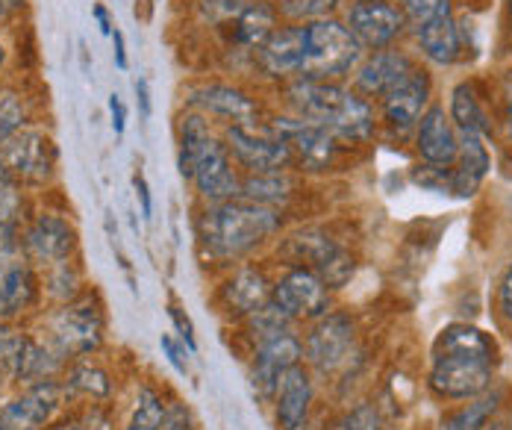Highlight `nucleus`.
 I'll return each mask as SVG.
<instances>
[{
  "mask_svg": "<svg viewBox=\"0 0 512 430\" xmlns=\"http://www.w3.org/2000/svg\"><path fill=\"white\" fill-rule=\"evenodd\" d=\"M259 65L271 77H301L304 68V24L277 27L271 39L256 51Z\"/></svg>",
  "mask_w": 512,
  "mask_h": 430,
  "instance_id": "4be33fe9",
  "label": "nucleus"
},
{
  "mask_svg": "<svg viewBox=\"0 0 512 430\" xmlns=\"http://www.w3.org/2000/svg\"><path fill=\"white\" fill-rule=\"evenodd\" d=\"M498 407H501V392L498 389H489L480 398L462 401L457 410H451L448 416H442L439 430H486V425L495 419Z\"/></svg>",
  "mask_w": 512,
  "mask_h": 430,
  "instance_id": "c756f323",
  "label": "nucleus"
},
{
  "mask_svg": "<svg viewBox=\"0 0 512 430\" xmlns=\"http://www.w3.org/2000/svg\"><path fill=\"white\" fill-rule=\"evenodd\" d=\"M318 380L307 369V363L295 366L277 386L271 401V416L277 430H312V410L318 398Z\"/></svg>",
  "mask_w": 512,
  "mask_h": 430,
  "instance_id": "a211bd4d",
  "label": "nucleus"
},
{
  "mask_svg": "<svg viewBox=\"0 0 512 430\" xmlns=\"http://www.w3.org/2000/svg\"><path fill=\"white\" fill-rule=\"evenodd\" d=\"M21 254L36 266L48 269L56 263L74 260L77 254V230L59 213H39L21 230Z\"/></svg>",
  "mask_w": 512,
  "mask_h": 430,
  "instance_id": "4468645a",
  "label": "nucleus"
},
{
  "mask_svg": "<svg viewBox=\"0 0 512 430\" xmlns=\"http://www.w3.org/2000/svg\"><path fill=\"white\" fill-rule=\"evenodd\" d=\"M330 430H383V419L374 404H357L339 413L330 425Z\"/></svg>",
  "mask_w": 512,
  "mask_h": 430,
  "instance_id": "c9c22d12",
  "label": "nucleus"
},
{
  "mask_svg": "<svg viewBox=\"0 0 512 430\" xmlns=\"http://www.w3.org/2000/svg\"><path fill=\"white\" fill-rule=\"evenodd\" d=\"M498 310L512 324V266L504 271V277L498 283Z\"/></svg>",
  "mask_w": 512,
  "mask_h": 430,
  "instance_id": "c03bdc74",
  "label": "nucleus"
},
{
  "mask_svg": "<svg viewBox=\"0 0 512 430\" xmlns=\"http://www.w3.org/2000/svg\"><path fill=\"white\" fill-rule=\"evenodd\" d=\"M230 157L239 162L242 168H248V174H265V171H289L295 160L292 151L277 139V136H262L254 127H239L230 124L227 127V139H224Z\"/></svg>",
  "mask_w": 512,
  "mask_h": 430,
  "instance_id": "6ab92c4d",
  "label": "nucleus"
},
{
  "mask_svg": "<svg viewBox=\"0 0 512 430\" xmlns=\"http://www.w3.org/2000/svg\"><path fill=\"white\" fill-rule=\"evenodd\" d=\"M271 289H274V274L262 263L248 260L221 274V280L212 289V304L227 322L239 324L271 301Z\"/></svg>",
  "mask_w": 512,
  "mask_h": 430,
  "instance_id": "1a4fd4ad",
  "label": "nucleus"
},
{
  "mask_svg": "<svg viewBox=\"0 0 512 430\" xmlns=\"http://www.w3.org/2000/svg\"><path fill=\"white\" fill-rule=\"evenodd\" d=\"M159 348H162V354H165V360L171 363V369L177 372V375H189V348L177 339V336H171V333H162L159 336Z\"/></svg>",
  "mask_w": 512,
  "mask_h": 430,
  "instance_id": "79ce46f5",
  "label": "nucleus"
},
{
  "mask_svg": "<svg viewBox=\"0 0 512 430\" xmlns=\"http://www.w3.org/2000/svg\"><path fill=\"white\" fill-rule=\"evenodd\" d=\"M504 127L512 139V71H507V77H504Z\"/></svg>",
  "mask_w": 512,
  "mask_h": 430,
  "instance_id": "de8ad7c7",
  "label": "nucleus"
},
{
  "mask_svg": "<svg viewBox=\"0 0 512 430\" xmlns=\"http://www.w3.org/2000/svg\"><path fill=\"white\" fill-rule=\"evenodd\" d=\"M259 0H204V15L212 24H227L236 21L242 12H248Z\"/></svg>",
  "mask_w": 512,
  "mask_h": 430,
  "instance_id": "ea45409f",
  "label": "nucleus"
},
{
  "mask_svg": "<svg viewBox=\"0 0 512 430\" xmlns=\"http://www.w3.org/2000/svg\"><path fill=\"white\" fill-rule=\"evenodd\" d=\"M3 59H6V51H3V45H0V65H3Z\"/></svg>",
  "mask_w": 512,
  "mask_h": 430,
  "instance_id": "864d4df0",
  "label": "nucleus"
},
{
  "mask_svg": "<svg viewBox=\"0 0 512 430\" xmlns=\"http://www.w3.org/2000/svg\"><path fill=\"white\" fill-rule=\"evenodd\" d=\"M333 6H336V0H286L283 12L289 18H295L298 24H307V21L327 18V12H333Z\"/></svg>",
  "mask_w": 512,
  "mask_h": 430,
  "instance_id": "4c0bfd02",
  "label": "nucleus"
},
{
  "mask_svg": "<svg viewBox=\"0 0 512 430\" xmlns=\"http://www.w3.org/2000/svg\"><path fill=\"white\" fill-rule=\"evenodd\" d=\"M354 39L368 51H386L407 27L404 9L392 0H357L345 24Z\"/></svg>",
  "mask_w": 512,
  "mask_h": 430,
  "instance_id": "f3484780",
  "label": "nucleus"
},
{
  "mask_svg": "<svg viewBox=\"0 0 512 430\" xmlns=\"http://www.w3.org/2000/svg\"><path fill=\"white\" fill-rule=\"evenodd\" d=\"M415 145H418V157L427 165L451 168L460 154V136H457L451 115H445L442 107H427L418 121Z\"/></svg>",
  "mask_w": 512,
  "mask_h": 430,
  "instance_id": "412c9836",
  "label": "nucleus"
},
{
  "mask_svg": "<svg viewBox=\"0 0 512 430\" xmlns=\"http://www.w3.org/2000/svg\"><path fill=\"white\" fill-rule=\"evenodd\" d=\"M415 39H418L424 56L436 65H451L460 56V27H457L454 15H445V18L415 30Z\"/></svg>",
  "mask_w": 512,
  "mask_h": 430,
  "instance_id": "bb28decb",
  "label": "nucleus"
},
{
  "mask_svg": "<svg viewBox=\"0 0 512 430\" xmlns=\"http://www.w3.org/2000/svg\"><path fill=\"white\" fill-rule=\"evenodd\" d=\"M42 301V274L21 254H0V322L15 319L36 310Z\"/></svg>",
  "mask_w": 512,
  "mask_h": 430,
  "instance_id": "2eb2a0df",
  "label": "nucleus"
},
{
  "mask_svg": "<svg viewBox=\"0 0 512 430\" xmlns=\"http://www.w3.org/2000/svg\"><path fill=\"white\" fill-rule=\"evenodd\" d=\"M280 230H283L280 210L259 207L242 198L206 204L195 221V236L204 266L221 271L254 260L256 251L274 242Z\"/></svg>",
  "mask_w": 512,
  "mask_h": 430,
  "instance_id": "f257e3e1",
  "label": "nucleus"
},
{
  "mask_svg": "<svg viewBox=\"0 0 512 430\" xmlns=\"http://www.w3.org/2000/svg\"><path fill=\"white\" fill-rule=\"evenodd\" d=\"M42 295L51 301L53 307H62V304H71L83 295V271L74 260H65V263H56L42 269Z\"/></svg>",
  "mask_w": 512,
  "mask_h": 430,
  "instance_id": "7c9ffc66",
  "label": "nucleus"
},
{
  "mask_svg": "<svg viewBox=\"0 0 512 430\" xmlns=\"http://www.w3.org/2000/svg\"><path fill=\"white\" fill-rule=\"evenodd\" d=\"M21 3H24V0H0V18H6L9 12L21 9Z\"/></svg>",
  "mask_w": 512,
  "mask_h": 430,
  "instance_id": "603ef678",
  "label": "nucleus"
},
{
  "mask_svg": "<svg viewBox=\"0 0 512 430\" xmlns=\"http://www.w3.org/2000/svg\"><path fill=\"white\" fill-rule=\"evenodd\" d=\"M304 363L315 380H333L351 369L359 357V327L351 313L330 310L327 316L304 324Z\"/></svg>",
  "mask_w": 512,
  "mask_h": 430,
  "instance_id": "423d86ee",
  "label": "nucleus"
},
{
  "mask_svg": "<svg viewBox=\"0 0 512 430\" xmlns=\"http://www.w3.org/2000/svg\"><path fill=\"white\" fill-rule=\"evenodd\" d=\"M304 363V342H301V330L292 333H280L268 342H259L248 351V380H251V392L259 404L271 407L280 380L286 372H292L295 366Z\"/></svg>",
  "mask_w": 512,
  "mask_h": 430,
  "instance_id": "9b49d317",
  "label": "nucleus"
},
{
  "mask_svg": "<svg viewBox=\"0 0 512 430\" xmlns=\"http://www.w3.org/2000/svg\"><path fill=\"white\" fill-rule=\"evenodd\" d=\"M236 327H239V336L245 339L248 351H251L254 345H259V342H268V339L280 336V333L301 330V327L292 322L274 301H268L265 307H259L256 313H251L248 319H242Z\"/></svg>",
  "mask_w": 512,
  "mask_h": 430,
  "instance_id": "c85d7f7f",
  "label": "nucleus"
},
{
  "mask_svg": "<svg viewBox=\"0 0 512 430\" xmlns=\"http://www.w3.org/2000/svg\"><path fill=\"white\" fill-rule=\"evenodd\" d=\"M106 333L101 298L95 292H83L77 301L53 307L45 319V339L71 363L98 354Z\"/></svg>",
  "mask_w": 512,
  "mask_h": 430,
  "instance_id": "0eeeda50",
  "label": "nucleus"
},
{
  "mask_svg": "<svg viewBox=\"0 0 512 430\" xmlns=\"http://www.w3.org/2000/svg\"><path fill=\"white\" fill-rule=\"evenodd\" d=\"M168 319H171V324H174V333H177V339L195 354L198 351V339H195V324H192V319L186 316V310L177 304V301H171L168 304Z\"/></svg>",
  "mask_w": 512,
  "mask_h": 430,
  "instance_id": "37998d69",
  "label": "nucleus"
},
{
  "mask_svg": "<svg viewBox=\"0 0 512 430\" xmlns=\"http://www.w3.org/2000/svg\"><path fill=\"white\" fill-rule=\"evenodd\" d=\"M95 18H98V24H101L103 33H109V36H112V24H109V15H106V9H103V6H95Z\"/></svg>",
  "mask_w": 512,
  "mask_h": 430,
  "instance_id": "3c124183",
  "label": "nucleus"
},
{
  "mask_svg": "<svg viewBox=\"0 0 512 430\" xmlns=\"http://www.w3.org/2000/svg\"><path fill=\"white\" fill-rule=\"evenodd\" d=\"M295 115L333 133L339 142H365L374 133V112L357 92L321 80H295L286 89Z\"/></svg>",
  "mask_w": 512,
  "mask_h": 430,
  "instance_id": "20e7f679",
  "label": "nucleus"
},
{
  "mask_svg": "<svg viewBox=\"0 0 512 430\" xmlns=\"http://www.w3.org/2000/svg\"><path fill=\"white\" fill-rule=\"evenodd\" d=\"M277 30V12H274V6H268V3H254L248 12H242L236 21H233V33H236V42L239 45H245V48H262L268 39H271V33Z\"/></svg>",
  "mask_w": 512,
  "mask_h": 430,
  "instance_id": "2f4dec72",
  "label": "nucleus"
},
{
  "mask_svg": "<svg viewBox=\"0 0 512 430\" xmlns=\"http://www.w3.org/2000/svg\"><path fill=\"white\" fill-rule=\"evenodd\" d=\"M333 295L336 292L315 271L304 269V266L280 269V274L274 277V289H271V301L298 327L336 310Z\"/></svg>",
  "mask_w": 512,
  "mask_h": 430,
  "instance_id": "9d476101",
  "label": "nucleus"
},
{
  "mask_svg": "<svg viewBox=\"0 0 512 430\" xmlns=\"http://www.w3.org/2000/svg\"><path fill=\"white\" fill-rule=\"evenodd\" d=\"M321 430H330V428H321Z\"/></svg>",
  "mask_w": 512,
  "mask_h": 430,
  "instance_id": "5fc2aeb1",
  "label": "nucleus"
},
{
  "mask_svg": "<svg viewBox=\"0 0 512 430\" xmlns=\"http://www.w3.org/2000/svg\"><path fill=\"white\" fill-rule=\"evenodd\" d=\"M457 136H460V154H457V162L451 165V171H454V195L457 198H471L480 189V183L486 180L492 160H489V151H486L480 133H460L457 130Z\"/></svg>",
  "mask_w": 512,
  "mask_h": 430,
  "instance_id": "393cba45",
  "label": "nucleus"
},
{
  "mask_svg": "<svg viewBox=\"0 0 512 430\" xmlns=\"http://www.w3.org/2000/svg\"><path fill=\"white\" fill-rule=\"evenodd\" d=\"M383 118L392 130L398 133H410L412 127H418L421 115L427 112L430 101V80L424 71H412L407 80H401L395 89H389L383 98Z\"/></svg>",
  "mask_w": 512,
  "mask_h": 430,
  "instance_id": "aec40b11",
  "label": "nucleus"
},
{
  "mask_svg": "<svg viewBox=\"0 0 512 430\" xmlns=\"http://www.w3.org/2000/svg\"><path fill=\"white\" fill-rule=\"evenodd\" d=\"M112 45H115V65L124 71L127 68V51H124V33L121 30H112Z\"/></svg>",
  "mask_w": 512,
  "mask_h": 430,
  "instance_id": "09e8293b",
  "label": "nucleus"
},
{
  "mask_svg": "<svg viewBox=\"0 0 512 430\" xmlns=\"http://www.w3.org/2000/svg\"><path fill=\"white\" fill-rule=\"evenodd\" d=\"M271 136H277L289 151L295 165L307 171H327L339 157V139L324 127L312 124L301 115H283L271 121Z\"/></svg>",
  "mask_w": 512,
  "mask_h": 430,
  "instance_id": "ddd939ff",
  "label": "nucleus"
},
{
  "mask_svg": "<svg viewBox=\"0 0 512 430\" xmlns=\"http://www.w3.org/2000/svg\"><path fill=\"white\" fill-rule=\"evenodd\" d=\"M277 260L280 269L286 266H304L312 269L333 292L345 289L357 274V257L351 248L327 233L324 227H298L277 239Z\"/></svg>",
  "mask_w": 512,
  "mask_h": 430,
  "instance_id": "39448f33",
  "label": "nucleus"
},
{
  "mask_svg": "<svg viewBox=\"0 0 512 430\" xmlns=\"http://www.w3.org/2000/svg\"><path fill=\"white\" fill-rule=\"evenodd\" d=\"M21 124H24V104H21V98L12 95V92H3L0 95V145L9 136H15L21 130Z\"/></svg>",
  "mask_w": 512,
  "mask_h": 430,
  "instance_id": "e433bc0d",
  "label": "nucleus"
},
{
  "mask_svg": "<svg viewBox=\"0 0 512 430\" xmlns=\"http://www.w3.org/2000/svg\"><path fill=\"white\" fill-rule=\"evenodd\" d=\"M162 430H201L198 419L192 413V407L180 398H168L165 401V413H162Z\"/></svg>",
  "mask_w": 512,
  "mask_h": 430,
  "instance_id": "58836bf2",
  "label": "nucleus"
},
{
  "mask_svg": "<svg viewBox=\"0 0 512 430\" xmlns=\"http://www.w3.org/2000/svg\"><path fill=\"white\" fill-rule=\"evenodd\" d=\"M242 201H251L259 207L286 210V204L295 198V177L289 171H265V174H248L242 177Z\"/></svg>",
  "mask_w": 512,
  "mask_h": 430,
  "instance_id": "a878e982",
  "label": "nucleus"
},
{
  "mask_svg": "<svg viewBox=\"0 0 512 430\" xmlns=\"http://www.w3.org/2000/svg\"><path fill=\"white\" fill-rule=\"evenodd\" d=\"M362 45L354 39V33L333 21L318 18L304 24V68L298 80H321L330 83L336 77H345L357 68Z\"/></svg>",
  "mask_w": 512,
  "mask_h": 430,
  "instance_id": "6e6552de",
  "label": "nucleus"
},
{
  "mask_svg": "<svg viewBox=\"0 0 512 430\" xmlns=\"http://www.w3.org/2000/svg\"><path fill=\"white\" fill-rule=\"evenodd\" d=\"M498 345L489 333L465 322L442 327L430 348L427 386L436 398L462 404L480 398L495 383Z\"/></svg>",
  "mask_w": 512,
  "mask_h": 430,
  "instance_id": "f03ea898",
  "label": "nucleus"
},
{
  "mask_svg": "<svg viewBox=\"0 0 512 430\" xmlns=\"http://www.w3.org/2000/svg\"><path fill=\"white\" fill-rule=\"evenodd\" d=\"M109 115H112V130L121 136L124 133V127H127V109L121 104V98L118 95H109Z\"/></svg>",
  "mask_w": 512,
  "mask_h": 430,
  "instance_id": "a18cd8bd",
  "label": "nucleus"
},
{
  "mask_svg": "<svg viewBox=\"0 0 512 430\" xmlns=\"http://www.w3.org/2000/svg\"><path fill=\"white\" fill-rule=\"evenodd\" d=\"M68 398L71 395L62 377L24 386L21 395H15L0 407V430H48L56 422V416L65 410Z\"/></svg>",
  "mask_w": 512,
  "mask_h": 430,
  "instance_id": "f8f14e48",
  "label": "nucleus"
},
{
  "mask_svg": "<svg viewBox=\"0 0 512 430\" xmlns=\"http://www.w3.org/2000/svg\"><path fill=\"white\" fill-rule=\"evenodd\" d=\"M133 89H136V98H139V104H142V115L148 118V115H151V95H148V83L139 77Z\"/></svg>",
  "mask_w": 512,
  "mask_h": 430,
  "instance_id": "8fccbe9b",
  "label": "nucleus"
},
{
  "mask_svg": "<svg viewBox=\"0 0 512 430\" xmlns=\"http://www.w3.org/2000/svg\"><path fill=\"white\" fill-rule=\"evenodd\" d=\"M48 430H112L109 416L103 413L98 404H92L86 413H80L77 419H65V422H53Z\"/></svg>",
  "mask_w": 512,
  "mask_h": 430,
  "instance_id": "a19ab883",
  "label": "nucleus"
},
{
  "mask_svg": "<svg viewBox=\"0 0 512 430\" xmlns=\"http://www.w3.org/2000/svg\"><path fill=\"white\" fill-rule=\"evenodd\" d=\"M189 104L206 112V115L227 118L230 124H239V127H254L256 115H259L256 104L242 89L221 86V83H209V86H201V89H192Z\"/></svg>",
  "mask_w": 512,
  "mask_h": 430,
  "instance_id": "5701e85b",
  "label": "nucleus"
},
{
  "mask_svg": "<svg viewBox=\"0 0 512 430\" xmlns=\"http://www.w3.org/2000/svg\"><path fill=\"white\" fill-rule=\"evenodd\" d=\"M133 186H136V195H139V201H142V215H145V218H151V213H154V204H151L148 180H145L142 174H136V177H133Z\"/></svg>",
  "mask_w": 512,
  "mask_h": 430,
  "instance_id": "49530a36",
  "label": "nucleus"
},
{
  "mask_svg": "<svg viewBox=\"0 0 512 430\" xmlns=\"http://www.w3.org/2000/svg\"><path fill=\"white\" fill-rule=\"evenodd\" d=\"M451 121L460 133H489V121L486 112L480 107V101L474 98V89L468 83H460L451 95Z\"/></svg>",
  "mask_w": 512,
  "mask_h": 430,
  "instance_id": "473e14b6",
  "label": "nucleus"
},
{
  "mask_svg": "<svg viewBox=\"0 0 512 430\" xmlns=\"http://www.w3.org/2000/svg\"><path fill=\"white\" fill-rule=\"evenodd\" d=\"M162 413H165L162 392L154 386H139L124 430H162Z\"/></svg>",
  "mask_w": 512,
  "mask_h": 430,
  "instance_id": "72a5a7b5",
  "label": "nucleus"
},
{
  "mask_svg": "<svg viewBox=\"0 0 512 430\" xmlns=\"http://www.w3.org/2000/svg\"><path fill=\"white\" fill-rule=\"evenodd\" d=\"M62 383L68 389V395H80V398H89V401L112 398V377L103 366L92 363V360H74L65 369Z\"/></svg>",
  "mask_w": 512,
  "mask_h": 430,
  "instance_id": "cd10ccee",
  "label": "nucleus"
},
{
  "mask_svg": "<svg viewBox=\"0 0 512 430\" xmlns=\"http://www.w3.org/2000/svg\"><path fill=\"white\" fill-rule=\"evenodd\" d=\"M0 165L15 183H45L56 165V148L39 130H18L0 145Z\"/></svg>",
  "mask_w": 512,
  "mask_h": 430,
  "instance_id": "dca6fc26",
  "label": "nucleus"
},
{
  "mask_svg": "<svg viewBox=\"0 0 512 430\" xmlns=\"http://www.w3.org/2000/svg\"><path fill=\"white\" fill-rule=\"evenodd\" d=\"M401 9H404V18H407V27L412 33L445 18V15H454L451 0H401Z\"/></svg>",
  "mask_w": 512,
  "mask_h": 430,
  "instance_id": "f704fd0d",
  "label": "nucleus"
},
{
  "mask_svg": "<svg viewBox=\"0 0 512 430\" xmlns=\"http://www.w3.org/2000/svg\"><path fill=\"white\" fill-rule=\"evenodd\" d=\"M415 65L407 54L401 51H377L371 59H365L359 65L354 86L359 95H371V98H383L389 89H395L401 80H407Z\"/></svg>",
  "mask_w": 512,
  "mask_h": 430,
  "instance_id": "b1692460",
  "label": "nucleus"
},
{
  "mask_svg": "<svg viewBox=\"0 0 512 430\" xmlns=\"http://www.w3.org/2000/svg\"><path fill=\"white\" fill-rule=\"evenodd\" d=\"M180 174L195 183L206 204L233 201L242 192V177L221 139L212 136L201 112H189L180 121Z\"/></svg>",
  "mask_w": 512,
  "mask_h": 430,
  "instance_id": "7ed1b4c3",
  "label": "nucleus"
}]
</instances>
